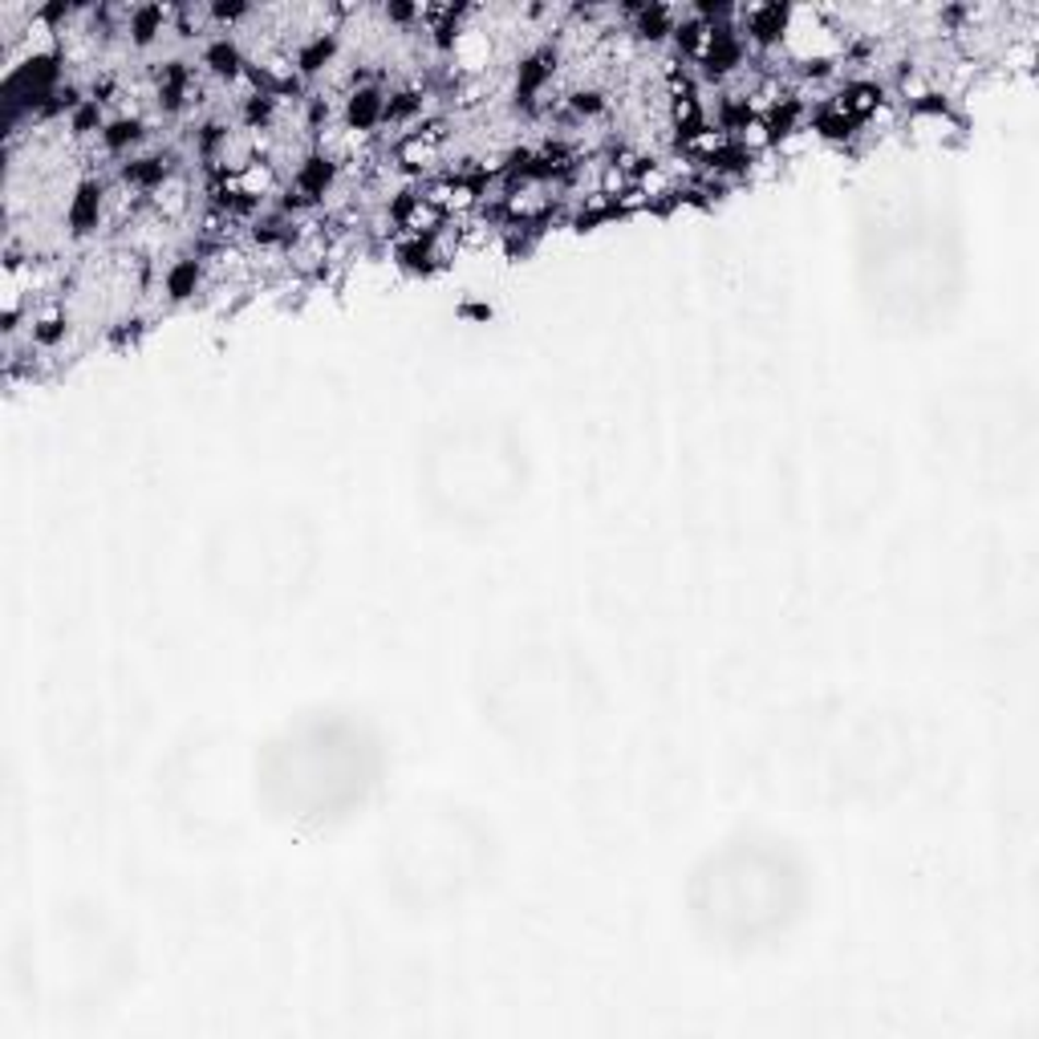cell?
Masks as SVG:
<instances>
[{
    "label": "cell",
    "mask_w": 1039,
    "mask_h": 1039,
    "mask_svg": "<svg viewBox=\"0 0 1039 1039\" xmlns=\"http://www.w3.org/2000/svg\"><path fill=\"white\" fill-rule=\"evenodd\" d=\"M338 179H342V158L338 155H329V151H309V155L300 158L297 163V172H293V184H288V191L293 196H300V200L309 203H321L338 187Z\"/></svg>",
    "instance_id": "6da1fadb"
},
{
    "label": "cell",
    "mask_w": 1039,
    "mask_h": 1039,
    "mask_svg": "<svg viewBox=\"0 0 1039 1039\" xmlns=\"http://www.w3.org/2000/svg\"><path fill=\"white\" fill-rule=\"evenodd\" d=\"M792 16H796V9H788V4H755L743 13V42L759 54L780 49L788 29H792Z\"/></svg>",
    "instance_id": "7a4b0ae2"
},
{
    "label": "cell",
    "mask_w": 1039,
    "mask_h": 1039,
    "mask_svg": "<svg viewBox=\"0 0 1039 1039\" xmlns=\"http://www.w3.org/2000/svg\"><path fill=\"white\" fill-rule=\"evenodd\" d=\"M155 98L163 115H184L187 106L196 102V73L187 61H163L155 70Z\"/></svg>",
    "instance_id": "3957f363"
},
{
    "label": "cell",
    "mask_w": 1039,
    "mask_h": 1039,
    "mask_svg": "<svg viewBox=\"0 0 1039 1039\" xmlns=\"http://www.w3.org/2000/svg\"><path fill=\"white\" fill-rule=\"evenodd\" d=\"M342 122L350 134H370L374 127H382L386 122V90L374 86V82H357V86L345 94Z\"/></svg>",
    "instance_id": "277c9868"
},
{
    "label": "cell",
    "mask_w": 1039,
    "mask_h": 1039,
    "mask_svg": "<svg viewBox=\"0 0 1039 1039\" xmlns=\"http://www.w3.org/2000/svg\"><path fill=\"white\" fill-rule=\"evenodd\" d=\"M553 73H556V49L541 45V49L524 54V58L516 61V102H520L524 110H532V106L541 102L544 86L553 82Z\"/></svg>",
    "instance_id": "5b68a950"
},
{
    "label": "cell",
    "mask_w": 1039,
    "mask_h": 1039,
    "mask_svg": "<svg viewBox=\"0 0 1039 1039\" xmlns=\"http://www.w3.org/2000/svg\"><path fill=\"white\" fill-rule=\"evenodd\" d=\"M172 175H175L172 155H130L127 163L118 167V179H122L130 191H143V196L163 191Z\"/></svg>",
    "instance_id": "8992f818"
},
{
    "label": "cell",
    "mask_w": 1039,
    "mask_h": 1039,
    "mask_svg": "<svg viewBox=\"0 0 1039 1039\" xmlns=\"http://www.w3.org/2000/svg\"><path fill=\"white\" fill-rule=\"evenodd\" d=\"M102 208H106V184L102 179H82L73 187V200L66 208V224L73 236H90L102 224Z\"/></svg>",
    "instance_id": "52a82bcc"
},
{
    "label": "cell",
    "mask_w": 1039,
    "mask_h": 1039,
    "mask_svg": "<svg viewBox=\"0 0 1039 1039\" xmlns=\"http://www.w3.org/2000/svg\"><path fill=\"white\" fill-rule=\"evenodd\" d=\"M203 281H208V260L179 257L167 264V272H163V297L172 300V305L196 300L203 293Z\"/></svg>",
    "instance_id": "ba28073f"
},
{
    "label": "cell",
    "mask_w": 1039,
    "mask_h": 1039,
    "mask_svg": "<svg viewBox=\"0 0 1039 1039\" xmlns=\"http://www.w3.org/2000/svg\"><path fill=\"white\" fill-rule=\"evenodd\" d=\"M203 70L212 73L215 82H236V78H244L252 66H248V58H244L240 42H232V37H215V42H208V49H203Z\"/></svg>",
    "instance_id": "9c48e42d"
},
{
    "label": "cell",
    "mask_w": 1039,
    "mask_h": 1039,
    "mask_svg": "<svg viewBox=\"0 0 1039 1039\" xmlns=\"http://www.w3.org/2000/svg\"><path fill=\"white\" fill-rule=\"evenodd\" d=\"M333 58H338V33H314V37H305L297 49V58H293V73H300V78H317L321 70H329L333 66Z\"/></svg>",
    "instance_id": "30bf717a"
},
{
    "label": "cell",
    "mask_w": 1039,
    "mask_h": 1039,
    "mask_svg": "<svg viewBox=\"0 0 1039 1039\" xmlns=\"http://www.w3.org/2000/svg\"><path fill=\"white\" fill-rule=\"evenodd\" d=\"M98 139H102V151H106V155H130V151L146 139V122L139 115L106 118V127H102Z\"/></svg>",
    "instance_id": "8fae6325"
},
{
    "label": "cell",
    "mask_w": 1039,
    "mask_h": 1039,
    "mask_svg": "<svg viewBox=\"0 0 1039 1039\" xmlns=\"http://www.w3.org/2000/svg\"><path fill=\"white\" fill-rule=\"evenodd\" d=\"M634 13V33H638V42H670L674 37V25H678V16H674V9H666V4H638V9H629Z\"/></svg>",
    "instance_id": "7c38bea8"
},
{
    "label": "cell",
    "mask_w": 1039,
    "mask_h": 1039,
    "mask_svg": "<svg viewBox=\"0 0 1039 1039\" xmlns=\"http://www.w3.org/2000/svg\"><path fill=\"white\" fill-rule=\"evenodd\" d=\"M163 29H167V9H158V4H139V9H130L127 37L134 49H151V45L163 37Z\"/></svg>",
    "instance_id": "4fadbf2b"
},
{
    "label": "cell",
    "mask_w": 1039,
    "mask_h": 1039,
    "mask_svg": "<svg viewBox=\"0 0 1039 1039\" xmlns=\"http://www.w3.org/2000/svg\"><path fill=\"white\" fill-rule=\"evenodd\" d=\"M812 130H816L820 139H828V143H849L857 130H861V122L845 115L837 102H820L816 115H812Z\"/></svg>",
    "instance_id": "5bb4252c"
},
{
    "label": "cell",
    "mask_w": 1039,
    "mask_h": 1039,
    "mask_svg": "<svg viewBox=\"0 0 1039 1039\" xmlns=\"http://www.w3.org/2000/svg\"><path fill=\"white\" fill-rule=\"evenodd\" d=\"M394 260H399L406 272H435L439 269V240L435 236H406V240L394 248Z\"/></svg>",
    "instance_id": "9a60e30c"
},
{
    "label": "cell",
    "mask_w": 1039,
    "mask_h": 1039,
    "mask_svg": "<svg viewBox=\"0 0 1039 1039\" xmlns=\"http://www.w3.org/2000/svg\"><path fill=\"white\" fill-rule=\"evenodd\" d=\"M276 106H281V98H276L272 90L252 86V94L240 102L244 127H248V130H272V122H276Z\"/></svg>",
    "instance_id": "2e32d148"
},
{
    "label": "cell",
    "mask_w": 1039,
    "mask_h": 1039,
    "mask_svg": "<svg viewBox=\"0 0 1039 1039\" xmlns=\"http://www.w3.org/2000/svg\"><path fill=\"white\" fill-rule=\"evenodd\" d=\"M66 333H70V317L61 314V309H45V314L33 317L29 338L37 350H58V345L66 342Z\"/></svg>",
    "instance_id": "e0dca14e"
},
{
    "label": "cell",
    "mask_w": 1039,
    "mask_h": 1039,
    "mask_svg": "<svg viewBox=\"0 0 1039 1039\" xmlns=\"http://www.w3.org/2000/svg\"><path fill=\"white\" fill-rule=\"evenodd\" d=\"M102 127H106V118H102V106L98 102H82L78 110L70 115V134L73 139H90V134H102Z\"/></svg>",
    "instance_id": "ac0fdd59"
},
{
    "label": "cell",
    "mask_w": 1039,
    "mask_h": 1039,
    "mask_svg": "<svg viewBox=\"0 0 1039 1039\" xmlns=\"http://www.w3.org/2000/svg\"><path fill=\"white\" fill-rule=\"evenodd\" d=\"M569 106H572V115H581V118H598V115H605V94L601 90H572L569 94Z\"/></svg>",
    "instance_id": "d6986e66"
},
{
    "label": "cell",
    "mask_w": 1039,
    "mask_h": 1039,
    "mask_svg": "<svg viewBox=\"0 0 1039 1039\" xmlns=\"http://www.w3.org/2000/svg\"><path fill=\"white\" fill-rule=\"evenodd\" d=\"M248 13H252L248 4H212V9H208V16H212V21H220V25H232V21H244V16H248Z\"/></svg>",
    "instance_id": "ffe728a7"
},
{
    "label": "cell",
    "mask_w": 1039,
    "mask_h": 1039,
    "mask_svg": "<svg viewBox=\"0 0 1039 1039\" xmlns=\"http://www.w3.org/2000/svg\"><path fill=\"white\" fill-rule=\"evenodd\" d=\"M414 16H423V9H414V4H390L386 9V21H394V25H406Z\"/></svg>",
    "instance_id": "44dd1931"
}]
</instances>
